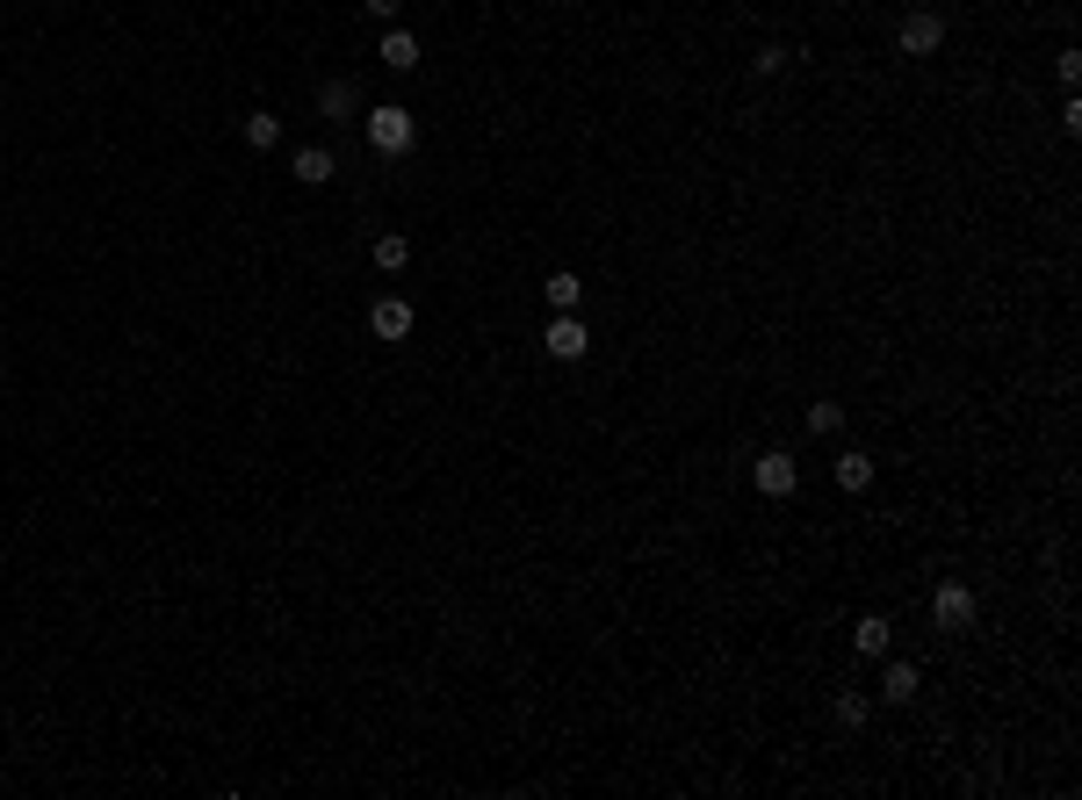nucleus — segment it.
<instances>
[{
  "label": "nucleus",
  "mask_w": 1082,
  "mask_h": 800,
  "mask_svg": "<svg viewBox=\"0 0 1082 800\" xmlns=\"http://www.w3.org/2000/svg\"><path fill=\"white\" fill-rule=\"evenodd\" d=\"M1054 72H1061V87H1075V80H1082V51H1061Z\"/></svg>",
  "instance_id": "obj_18"
},
{
  "label": "nucleus",
  "mask_w": 1082,
  "mask_h": 800,
  "mask_svg": "<svg viewBox=\"0 0 1082 800\" xmlns=\"http://www.w3.org/2000/svg\"><path fill=\"white\" fill-rule=\"evenodd\" d=\"M837 426H845V404H830V397L809 404V433H837Z\"/></svg>",
  "instance_id": "obj_17"
},
{
  "label": "nucleus",
  "mask_w": 1082,
  "mask_h": 800,
  "mask_svg": "<svg viewBox=\"0 0 1082 800\" xmlns=\"http://www.w3.org/2000/svg\"><path fill=\"white\" fill-rule=\"evenodd\" d=\"M361 8H369L376 22H398V8H404V0H361Z\"/></svg>",
  "instance_id": "obj_19"
},
{
  "label": "nucleus",
  "mask_w": 1082,
  "mask_h": 800,
  "mask_svg": "<svg viewBox=\"0 0 1082 800\" xmlns=\"http://www.w3.org/2000/svg\"><path fill=\"white\" fill-rule=\"evenodd\" d=\"M548 361H585V353H592V332H585V318H577V311H556V325H548Z\"/></svg>",
  "instance_id": "obj_4"
},
{
  "label": "nucleus",
  "mask_w": 1082,
  "mask_h": 800,
  "mask_svg": "<svg viewBox=\"0 0 1082 800\" xmlns=\"http://www.w3.org/2000/svg\"><path fill=\"white\" fill-rule=\"evenodd\" d=\"M318 116H325V123L361 116V87L354 80H325V87H318Z\"/></svg>",
  "instance_id": "obj_8"
},
{
  "label": "nucleus",
  "mask_w": 1082,
  "mask_h": 800,
  "mask_svg": "<svg viewBox=\"0 0 1082 800\" xmlns=\"http://www.w3.org/2000/svg\"><path fill=\"white\" fill-rule=\"evenodd\" d=\"M866 484H874V461H866V448L837 455V490H866Z\"/></svg>",
  "instance_id": "obj_14"
},
{
  "label": "nucleus",
  "mask_w": 1082,
  "mask_h": 800,
  "mask_svg": "<svg viewBox=\"0 0 1082 800\" xmlns=\"http://www.w3.org/2000/svg\"><path fill=\"white\" fill-rule=\"evenodd\" d=\"M974 613H982V598H974L967 584H938V598H932V621H938V635H967V627H974Z\"/></svg>",
  "instance_id": "obj_3"
},
{
  "label": "nucleus",
  "mask_w": 1082,
  "mask_h": 800,
  "mask_svg": "<svg viewBox=\"0 0 1082 800\" xmlns=\"http://www.w3.org/2000/svg\"><path fill=\"white\" fill-rule=\"evenodd\" d=\"M751 484H758V498H795V490H801V461L787 448H766L751 461Z\"/></svg>",
  "instance_id": "obj_2"
},
{
  "label": "nucleus",
  "mask_w": 1082,
  "mask_h": 800,
  "mask_svg": "<svg viewBox=\"0 0 1082 800\" xmlns=\"http://www.w3.org/2000/svg\"><path fill=\"white\" fill-rule=\"evenodd\" d=\"M246 145L253 152H274V145H282V116H274V109H253L246 116Z\"/></svg>",
  "instance_id": "obj_13"
},
{
  "label": "nucleus",
  "mask_w": 1082,
  "mask_h": 800,
  "mask_svg": "<svg viewBox=\"0 0 1082 800\" xmlns=\"http://www.w3.org/2000/svg\"><path fill=\"white\" fill-rule=\"evenodd\" d=\"M289 174H296V181H303V188H325V181H332V174H340V159H332V152H325V145H303V152H296V159H289Z\"/></svg>",
  "instance_id": "obj_9"
},
{
  "label": "nucleus",
  "mask_w": 1082,
  "mask_h": 800,
  "mask_svg": "<svg viewBox=\"0 0 1082 800\" xmlns=\"http://www.w3.org/2000/svg\"><path fill=\"white\" fill-rule=\"evenodd\" d=\"M383 66L390 72H411V66H419V37H411V29H390V37H383Z\"/></svg>",
  "instance_id": "obj_12"
},
{
  "label": "nucleus",
  "mask_w": 1082,
  "mask_h": 800,
  "mask_svg": "<svg viewBox=\"0 0 1082 800\" xmlns=\"http://www.w3.org/2000/svg\"><path fill=\"white\" fill-rule=\"evenodd\" d=\"M880 664H888V671H880V700H895V706H909V700H917V664H909V656H880Z\"/></svg>",
  "instance_id": "obj_7"
},
{
  "label": "nucleus",
  "mask_w": 1082,
  "mask_h": 800,
  "mask_svg": "<svg viewBox=\"0 0 1082 800\" xmlns=\"http://www.w3.org/2000/svg\"><path fill=\"white\" fill-rule=\"evenodd\" d=\"M404 260H411V238H404V231H383V238H376V267L404 274Z\"/></svg>",
  "instance_id": "obj_15"
},
{
  "label": "nucleus",
  "mask_w": 1082,
  "mask_h": 800,
  "mask_svg": "<svg viewBox=\"0 0 1082 800\" xmlns=\"http://www.w3.org/2000/svg\"><path fill=\"white\" fill-rule=\"evenodd\" d=\"M361 130H369V145L383 152V159H404V152L419 145V123H411L398 101H376V109H361Z\"/></svg>",
  "instance_id": "obj_1"
},
{
  "label": "nucleus",
  "mask_w": 1082,
  "mask_h": 800,
  "mask_svg": "<svg viewBox=\"0 0 1082 800\" xmlns=\"http://www.w3.org/2000/svg\"><path fill=\"white\" fill-rule=\"evenodd\" d=\"M542 296H548V311H577V303H585V282H577L571 267H556V274L542 282Z\"/></svg>",
  "instance_id": "obj_11"
},
{
  "label": "nucleus",
  "mask_w": 1082,
  "mask_h": 800,
  "mask_svg": "<svg viewBox=\"0 0 1082 800\" xmlns=\"http://www.w3.org/2000/svg\"><path fill=\"white\" fill-rule=\"evenodd\" d=\"M888 642H895V627L880 621V613H859V627H851V650H859V656H874V664H880V656H888Z\"/></svg>",
  "instance_id": "obj_10"
},
{
  "label": "nucleus",
  "mask_w": 1082,
  "mask_h": 800,
  "mask_svg": "<svg viewBox=\"0 0 1082 800\" xmlns=\"http://www.w3.org/2000/svg\"><path fill=\"white\" fill-rule=\"evenodd\" d=\"M837 721H845V729H866V721H874V692H837Z\"/></svg>",
  "instance_id": "obj_16"
},
{
  "label": "nucleus",
  "mask_w": 1082,
  "mask_h": 800,
  "mask_svg": "<svg viewBox=\"0 0 1082 800\" xmlns=\"http://www.w3.org/2000/svg\"><path fill=\"white\" fill-rule=\"evenodd\" d=\"M411 325H419V318H411V303H404V296H376V303H369V332H376L383 347L411 340Z\"/></svg>",
  "instance_id": "obj_5"
},
{
  "label": "nucleus",
  "mask_w": 1082,
  "mask_h": 800,
  "mask_svg": "<svg viewBox=\"0 0 1082 800\" xmlns=\"http://www.w3.org/2000/svg\"><path fill=\"white\" fill-rule=\"evenodd\" d=\"M938 43H946V14H932V8L903 14V58H932Z\"/></svg>",
  "instance_id": "obj_6"
}]
</instances>
